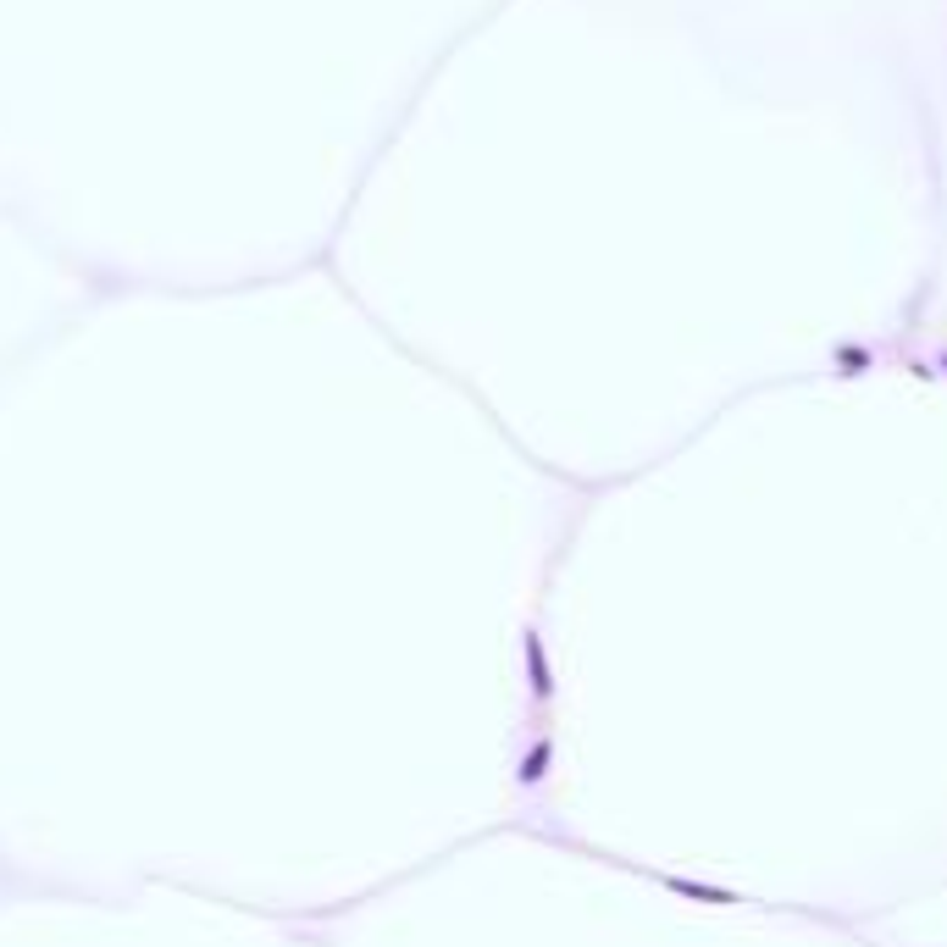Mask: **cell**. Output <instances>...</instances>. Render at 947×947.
Segmentation results:
<instances>
[{"label": "cell", "mask_w": 947, "mask_h": 947, "mask_svg": "<svg viewBox=\"0 0 947 947\" xmlns=\"http://www.w3.org/2000/svg\"><path fill=\"white\" fill-rule=\"evenodd\" d=\"M527 660H532V687H538V693H549V671H543V643H538V637H532V643H527Z\"/></svg>", "instance_id": "cell-1"}, {"label": "cell", "mask_w": 947, "mask_h": 947, "mask_svg": "<svg viewBox=\"0 0 947 947\" xmlns=\"http://www.w3.org/2000/svg\"><path fill=\"white\" fill-rule=\"evenodd\" d=\"M676 892H687V898H704V903H737L732 892H709V887H698V881H676Z\"/></svg>", "instance_id": "cell-2"}]
</instances>
